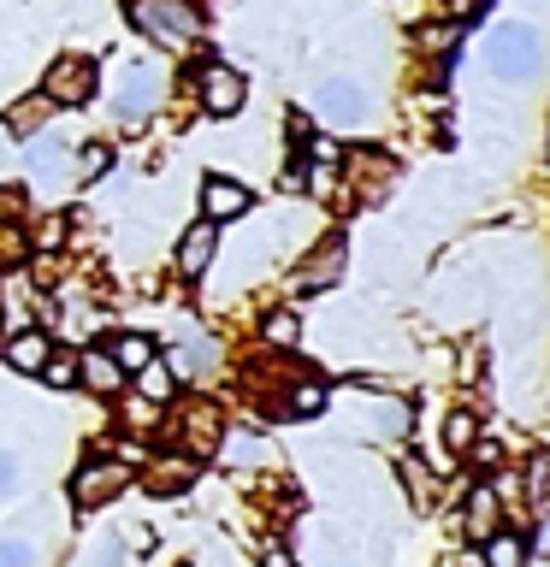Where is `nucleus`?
<instances>
[{
	"mask_svg": "<svg viewBox=\"0 0 550 567\" xmlns=\"http://www.w3.org/2000/svg\"><path fill=\"white\" fill-rule=\"evenodd\" d=\"M0 172H7V142H0Z\"/></svg>",
	"mask_w": 550,
	"mask_h": 567,
	"instance_id": "58836bf2",
	"label": "nucleus"
},
{
	"mask_svg": "<svg viewBox=\"0 0 550 567\" xmlns=\"http://www.w3.org/2000/svg\"><path fill=\"white\" fill-rule=\"evenodd\" d=\"M344 189L349 202H385L390 189H397V159L379 154V148H349L344 154Z\"/></svg>",
	"mask_w": 550,
	"mask_h": 567,
	"instance_id": "423d86ee",
	"label": "nucleus"
},
{
	"mask_svg": "<svg viewBox=\"0 0 550 567\" xmlns=\"http://www.w3.org/2000/svg\"><path fill=\"white\" fill-rule=\"evenodd\" d=\"M106 166H113V148H106V142H83V154L71 159V177H78V184H95Z\"/></svg>",
	"mask_w": 550,
	"mask_h": 567,
	"instance_id": "393cba45",
	"label": "nucleus"
},
{
	"mask_svg": "<svg viewBox=\"0 0 550 567\" xmlns=\"http://www.w3.org/2000/svg\"><path fill=\"white\" fill-rule=\"evenodd\" d=\"M278 408H284V414H296V420H302V414H319V408H326V379H319V372L296 379V384H291V396H284Z\"/></svg>",
	"mask_w": 550,
	"mask_h": 567,
	"instance_id": "6ab92c4d",
	"label": "nucleus"
},
{
	"mask_svg": "<svg viewBox=\"0 0 550 567\" xmlns=\"http://www.w3.org/2000/svg\"><path fill=\"white\" fill-rule=\"evenodd\" d=\"M479 379H486V349L468 343L461 349V384H479Z\"/></svg>",
	"mask_w": 550,
	"mask_h": 567,
	"instance_id": "473e14b6",
	"label": "nucleus"
},
{
	"mask_svg": "<svg viewBox=\"0 0 550 567\" xmlns=\"http://www.w3.org/2000/svg\"><path fill=\"white\" fill-rule=\"evenodd\" d=\"M231 461H237V467H248V461H266L273 450H266V437H255V432H237L231 437V450H225Z\"/></svg>",
	"mask_w": 550,
	"mask_h": 567,
	"instance_id": "c85d7f7f",
	"label": "nucleus"
},
{
	"mask_svg": "<svg viewBox=\"0 0 550 567\" xmlns=\"http://www.w3.org/2000/svg\"><path fill=\"white\" fill-rule=\"evenodd\" d=\"M344 266H349V243H344V237H326L308 260L296 266L291 290H296V296H319V290H332V284L344 278Z\"/></svg>",
	"mask_w": 550,
	"mask_h": 567,
	"instance_id": "1a4fd4ad",
	"label": "nucleus"
},
{
	"mask_svg": "<svg viewBox=\"0 0 550 567\" xmlns=\"http://www.w3.org/2000/svg\"><path fill=\"white\" fill-rule=\"evenodd\" d=\"M220 408L213 402H190L184 408V443H190V455H207V450H220Z\"/></svg>",
	"mask_w": 550,
	"mask_h": 567,
	"instance_id": "4468645a",
	"label": "nucleus"
},
{
	"mask_svg": "<svg viewBox=\"0 0 550 567\" xmlns=\"http://www.w3.org/2000/svg\"><path fill=\"white\" fill-rule=\"evenodd\" d=\"M195 95H202V106L213 118H231V113H243V95H248V83H243V71H231L220 60H207L202 71H195Z\"/></svg>",
	"mask_w": 550,
	"mask_h": 567,
	"instance_id": "6e6552de",
	"label": "nucleus"
},
{
	"mask_svg": "<svg viewBox=\"0 0 550 567\" xmlns=\"http://www.w3.org/2000/svg\"><path fill=\"white\" fill-rule=\"evenodd\" d=\"M12 491H18V455L0 450V496H12Z\"/></svg>",
	"mask_w": 550,
	"mask_h": 567,
	"instance_id": "f704fd0d",
	"label": "nucleus"
},
{
	"mask_svg": "<svg viewBox=\"0 0 550 567\" xmlns=\"http://www.w3.org/2000/svg\"><path fill=\"white\" fill-rule=\"evenodd\" d=\"M486 567H527V538H515V532L497 526L486 538Z\"/></svg>",
	"mask_w": 550,
	"mask_h": 567,
	"instance_id": "4be33fe9",
	"label": "nucleus"
},
{
	"mask_svg": "<svg viewBox=\"0 0 550 567\" xmlns=\"http://www.w3.org/2000/svg\"><path fill=\"white\" fill-rule=\"evenodd\" d=\"M106 354L119 361V372H136V367H149L154 361V343L142 331H119L113 343H106Z\"/></svg>",
	"mask_w": 550,
	"mask_h": 567,
	"instance_id": "aec40b11",
	"label": "nucleus"
},
{
	"mask_svg": "<svg viewBox=\"0 0 550 567\" xmlns=\"http://www.w3.org/2000/svg\"><path fill=\"white\" fill-rule=\"evenodd\" d=\"M213 255H220V225L213 219H195L184 237H177V278H202Z\"/></svg>",
	"mask_w": 550,
	"mask_h": 567,
	"instance_id": "f8f14e48",
	"label": "nucleus"
},
{
	"mask_svg": "<svg viewBox=\"0 0 550 567\" xmlns=\"http://www.w3.org/2000/svg\"><path fill=\"white\" fill-rule=\"evenodd\" d=\"M142 485H149L154 496H184L195 485V467H190V461H154Z\"/></svg>",
	"mask_w": 550,
	"mask_h": 567,
	"instance_id": "f3484780",
	"label": "nucleus"
},
{
	"mask_svg": "<svg viewBox=\"0 0 550 567\" xmlns=\"http://www.w3.org/2000/svg\"><path fill=\"white\" fill-rule=\"evenodd\" d=\"M131 485V473H124V461H89V467H78V478H71V508L78 514H95V508H106L113 496Z\"/></svg>",
	"mask_w": 550,
	"mask_h": 567,
	"instance_id": "0eeeda50",
	"label": "nucleus"
},
{
	"mask_svg": "<svg viewBox=\"0 0 550 567\" xmlns=\"http://www.w3.org/2000/svg\"><path fill=\"white\" fill-rule=\"evenodd\" d=\"M160 95H166V83H160V71H154L149 60H124V65L113 71V113H119L124 124L149 118L154 106H160Z\"/></svg>",
	"mask_w": 550,
	"mask_h": 567,
	"instance_id": "20e7f679",
	"label": "nucleus"
},
{
	"mask_svg": "<svg viewBox=\"0 0 550 567\" xmlns=\"http://www.w3.org/2000/svg\"><path fill=\"white\" fill-rule=\"evenodd\" d=\"M314 113L326 124H337V131H361L379 113V101H373V89L361 78H326L314 89Z\"/></svg>",
	"mask_w": 550,
	"mask_h": 567,
	"instance_id": "7ed1b4c3",
	"label": "nucleus"
},
{
	"mask_svg": "<svg viewBox=\"0 0 550 567\" xmlns=\"http://www.w3.org/2000/svg\"><path fill=\"white\" fill-rule=\"evenodd\" d=\"M71 159H78V148H71L65 136H30V177L42 189L71 184Z\"/></svg>",
	"mask_w": 550,
	"mask_h": 567,
	"instance_id": "9d476101",
	"label": "nucleus"
},
{
	"mask_svg": "<svg viewBox=\"0 0 550 567\" xmlns=\"http://www.w3.org/2000/svg\"><path fill=\"white\" fill-rule=\"evenodd\" d=\"M261 567H296V556H291V549H266Z\"/></svg>",
	"mask_w": 550,
	"mask_h": 567,
	"instance_id": "4c0bfd02",
	"label": "nucleus"
},
{
	"mask_svg": "<svg viewBox=\"0 0 550 567\" xmlns=\"http://www.w3.org/2000/svg\"><path fill=\"white\" fill-rule=\"evenodd\" d=\"M136 390H142V396H149V402H166L172 396V390H177V379H172V372L166 367H136Z\"/></svg>",
	"mask_w": 550,
	"mask_h": 567,
	"instance_id": "bb28decb",
	"label": "nucleus"
},
{
	"mask_svg": "<svg viewBox=\"0 0 550 567\" xmlns=\"http://www.w3.org/2000/svg\"><path fill=\"white\" fill-rule=\"evenodd\" d=\"M261 337H266V349H296L302 326H296V313H291V308H273V313L261 319Z\"/></svg>",
	"mask_w": 550,
	"mask_h": 567,
	"instance_id": "5701e85b",
	"label": "nucleus"
},
{
	"mask_svg": "<svg viewBox=\"0 0 550 567\" xmlns=\"http://www.w3.org/2000/svg\"><path fill=\"white\" fill-rule=\"evenodd\" d=\"M78 384L95 390V396H113V390L124 384V372L106 349H89V354H78Z\"/></svg>",
	"mask_w": 550,
	"mask_h": 567,
	"instance_id": "2eb2a0df",
	"label": "nucleus"
},
{
	"mask_svg": "<svg viewBox=\"0 0 550 567\" xmlns=\"http://www.w3.org/2000/svg\"><path fill=\"white\" fill-rule=\"evenodd\" d=\"M48 113H53V106H48V95H30V101H18L12 113H7V131H12V136H42Z\"/></svg>",
	"mask_w": 550,
	"mask_h": 567,
	"instance_id": "412c9836",
	"label": "nucleus"
},
{
	"mask_svg": "<svg viewBox=\"0 0 550 567\" xmlns=\"http://www.w3.org/2000/svg\"><path fill=\"white\" fill-rule=\"evenodd\" d=\"M248 207H255V195H248V184H237V177H207L202 184V219L231 225V219H243Z\"/></svg>",
	"mask_w": 550,
	"mask_h": 567,
	"instance_id": "9b49d317",
	"label": "nucleus"
},
{
	"mask_svg": "<svg viewBox=\"0 0 550 567\" xmlns=\"http://www.w3.org/2000/svg\"><path fill=\"white\" fill-rule=\"evenodd\" d=\"M521 473H527V503L539 508V503H544V478H550V461H544V455H532Z\"/></svg>",
	"mask_w": 550,
	"mask_h": 567,
	"instance_id": "2f4dec72",
	"label": "nucleus"
},
{
	"mask_svg": "<svg viewBox=\"0 0 550 567\" xmlns=\"http://www.w3.org/2000/svg\"><path fill=\"white\" fill-rule=\"evenodd\" d=\"M65 237H71V219H65V213H53V219L35 225V248H42V255H53V248H65Z\"/></svg>",
	"mask_w": 550,
	"mask_h": 567,
	"instance_id": "cd10ccee",
	"label": "nucleus"
},
{
	"mask_svg": "<svg viewBox=\"0 0 550 567\" xmlns=\"http://www.w3.org/2000/svg\"><path fill=\"white\" fill-rule=\"evenodd\" d=\"M479 12H486V0H450V24H468Z\"/></svg>",
	"mask_w": 550,
	"mask_h": 567,
	"instance_id": "c9c22d12",
	"label": "nucleus"
},
{
	"mask_svg": "<svg viewBox=\"0 0 550 567\" xmlns=\"http://www.w3.org/2000/svg\"><path fill=\"white\" fill-rule=\"evenodd\" d=\"M42 361H48V331H12L7 337V367L12 372H42Z\"/></svg>",
	"mask_w": 550,
	"mask_h": 567,
	"instance_id": "dca6fc26",
	"label": "nucleus"
},
{
	"mask_svg": "<svg viewBox=\"0 0 550 567\" xmlns=\"http://www.w3.org/2000/svg\"><path fill=\"white\" fill-rule=\"evenodd\" d=\"M544 65V48H539V30L532 24H497L491 42H486V71L503 83H532Z\"/></svg>",
	"mask_w": 550,
	"mask_h": 567,
	"instance_id": "f03ea898",
	"label": "nucleus"
},
{
	"mask_svg": "<svg viewBox=\"0 0 550 567\" xmlns=\"http://www.w3.org/2000/svg\"><path fill=\"white\" fill-rule=\"evenodd\" d=\"M408 42H415L420 60H450L456 42H461V24H420L415 35H408Z\"/></svg>",
	"mask_w": 550,
	"mask_h": 567,
	"instance_id": "a211bd4d",
	"label": "nucleus"
},
{
	"mask_svg": "<svg viewBox=\"0 0 550 567\" xmlns=\"http://www.w3.org/2000/svg\"><path fill=\"white\" fill-rule=\"evenodd\" d=\"M497 526H503V496H497L491 485H473L468 503H461V532H468L473 544H486Z\"/></svg>",
	"mask_w": 550,
	"mask_h": 567,
	"instance_id": "ddd939ff",
	"label": "nucleus"
},
{
	"mask_svg": "<svg viewBox=\"0 0 550 567\" xmlns=\"http://www.w3.org/2000/svg\"><path fill=\"white\" fill-rule=\"evenodd\" d=\"M24 255V237H18V225H0V266Z\"/></svg>",
	"mask_w": 550,
	"mask_h": 567,
	"instance_id": "72a5a7b5",
	"label": "nucleus"
},
{
	"mask_svg": "<svg viewBox=\"0 0 550 567\" xmlns=\"http://www.w3.org/2000/svg\"><path fill=\"white\" fill-rule=\"evenodd\" d=\"M479 437V414H468V408H456L450 420H444V450L450 455H468V443Z\"/></svg>",
	"mask_w": 550,
	"mask_h": 567,
	"instance_id": "b1692460",
	"label": "nucleus"
},
{
	"mask_svg": "<svg viewBox=\"0 0 550 567\" xmlns=\"http://www.w3.org/2000/svg\"><path fill=\"white\" fill-rule=\"evenodd\" d=\"M124 561H131V556H124V544H119V538H101V544L83 556V567H124Z\"/></svg>",
	"mask_w": 550,
	"mask_h": 567,
	"instance_id": "7c9ffc66",
	"label": "nucleus"
},
{
	"mask_svg": "<svg viewBox=\"0 0 550 567\" xmlns=\"http://www.w3.org/2000/svg\"><path fill=\"white\" fill-rule=\"evenodd\" d=\"M0 567H35V544L30 538H0Z\"/></svg>",
	"mask_w": 550,
	"mask_h": 567,
	"instance_id": "c756f323",
	"label": "nucleus"
},
{
	"mask_svg": "<svg viewBox=\"0 0 550 567\" xmlns=\"http://www.w3.org/2000/svg\"><path fill=\"white\" fill-rule=\"evenodd\" d=\"M403 478H415L420 503H426V496H432V478H426V467H415V461H408V467H403Z\"/></svg>",
	"mask_w": 550,
	"mask_h": 567,
	"instance_id": "e433bc0d",
	"label": "nucleus"
},
{
	"mask_svg": "<svg viewBox=\"0 0 550 567\" xmlns=\"http://www.w3.org/2000/svg\"><path fill=\"white\" fill-rule=\"evenodd\" d=\"M42 384H53V390H71L78 384V354H53L48 349V361H42V372H35Z\"/></svg>",
	"mask_w": 550,
	"mask_h": 567,
	"instance_id": "a878e982",
	"label": "nucleus"
},
{
	"mask_svg": "<svg viewBox=\"0 0 550 567\" xmlns=\"http://www.w3.org/2000/svg\"><path fill=\"white\" fill-rule=\"evenodd\" d=\"M131 24L154 48H190L202 35V0H131Z\"/></svg>",
	"mask_w": 550,
	"mask_h": 567,
	"instance_id": "f257e3e1",
	"label": "nucleus"
},
{
	"mask_svg": "<svg viewBox=\"0 0 550 567\" xmlns=\"http://www.w3.org/2000/svg\"><path fill=\"white\" fill-rule=\"evenodd\" d=\"M42 95L48 106H83L89 95H101V65L89 53H60L42 78Z\"/></svg>",
	"mask_w": 550,
	"mask_h": 567,
	"instance_id": "39448f33",
	"label": "nucleus"
}]
</instances>
